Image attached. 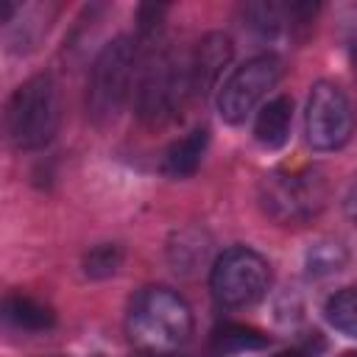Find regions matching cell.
<instances>
[{
    "mask_svg": "<svg viewBox=\"0 0 357 357\" xmlns=\"http://www.w3.org/2000/svg\"><path fill=\"white\" fill-rule=\"evenodd\" d=\"M187 98H192L190 84V56H178L170 47H153L142 61L137 81V114L148 126H165L178 117Z\"/></svg>",
    "mask_w": 357,
    "mask_h": 357,
    "instance_id": "1",
    "label": "cell"
},
{
    "mask_svg": "<svg viewBox=\"0 0 357 357\" xmlns=\"http://www.w3.org/2000/svg\"><path fill=\"white\" fill-rule=\"evenodd\" d=\"M128 335L153 351L176 349L192 335L190 304L170 287H142L128 307Z\"/></svg>",
    "mask_w": 357,
    "mask_h": 357,
    "instance_id": "2",
    "label": "cell"
},
{
    "mask_svg": "<svg viewBox=\"0 0 357 357\" xmlns=\"http://www.w3.org/2000/svg\"><path fill=\"white\" fill-rule=\"evenodd\" d=\"M59 120H61L59 86L47 73L31 75L25 84H20L6 106L8 139L20 151L45 148L53 139Z\"/></svg>",
    "mask_w": 357,
    "mask_h": 357,
    "instance_id": "3",
    "label": "cell"
},
{
    "mask_svg": "<svg viewBox=\"0 0 357 357\" xmlns=\"http://www.w3.org/2000/svg\"><path fill=\"white\" fill-rule=\"evenodd\" d=\"M134 73H137V45L128 36L112 39L98 53L86 78V114L98 126H106L120 114L123 103L131 95Z\"/></svg>",
    "mask_w": 357,
    "mask_h": 357,
    "instance_id": "4",
    "label": "cell"
},
{
    "mask_svg": "<svg viewBox=\"0 0 357 357\" xmlns=\"http://www.w3.org/2000/svg\"><path fill=\"white\" fill-rule=\"evenodd\" d=\"M271 287V265L262 254L245 245L226 248L209 273V290L220 307L257 304Z\"/></svg>",
    "mask_w": 357,
    "mask_h": 357,
    "instance_id": "5",
    "label": "cell"
},
{
    "mask_svg": "<svg viewBox=\"0 0 357 357\" xmlns=\"http://www.w3.org/2000/svg\"><path fill=\"white\" fill-rule=\"evenodd\" d=\"M326 198V181L318 170L271 173L262 178V209L279 223H301L318 215Z\"/></svg>",
    "mask_w": 357,
    "mask_h": 357,
    "instance_id": "6",
    "label": "cell"
},
{
    "mask_svg": "<svg viewBox=\"0 0 357 357\" xmlns=\"http://www.w3.org/2000/svg\"><path fill=\"white\" fill-rule=\"evenodd\" d=\"M354 123L357 114L346 89L332 81H318L310 92L304 114L307 142L315 151H337L351 139Z\"/></svg>",
    "mask_w": 357,
    "mask_h": 357,
    "instance_id": "7",
    "label": "cell"
},
{
    "mask_svg": "<svg viewBox=\"0 0 357 357\" xmlns=\"http://www.w3.org/2000/svg\"><path fill=\"white\" fill-rule=\"evenodd\" d=\"M279 75H282V61L273 53H262L240 64L218 92L220 117L231 126L243 123L254 112V106L268 95V89L276 86Z\"/></svg>",
    "mask_w": 357,
    "mask_h": 357,
    "instance_id": "8",
    "label": "cell"
},
{
    "mask_svg": "<svg viewBox=\"0 0 357 357\" xmlns=\"http://www.w3.org/2000/svg\"><path fill=\"white\" fill-rule=\"evenodd\" d=\"M229 61H231V39L226 33H206L190 56L192 95H198V98L209 95L215 89V84L220 81Z\"/></svg>",
    "mask_w": 357,
    "mask_h": 357,
    "instance_id": "9",
    "label": "cell"
},
{
    "mask_svg": "<svg viewBox=\"0 0 357 357\" xmlns=\"http://www.w3.org/2000/svg\"><path fill=\"white\" fill-rule=\"evenodd\" d=\"M290 126H293V100L287 95H279L273 100H268L262 106V112L257 114V123H254V139L268 148V151H276L287 142L290 137Z\"/></svg>",
    "mask_w": 357,
    "mask_h": 357,
    "instance_id": "10",
    "label": "cell"
},
{
    "mask_svg": "<svg viewBox=\"0 0 357 357\" xmlns=\"http://www.w3.org/2000/svg\"><path fill=\"white\" fill-rule=\"evenodd\" d=\"M206 145H209V131L206 128H192L187 137L176 139L167 153H165V165L162 170L173 178H187L192 176L201 162H204V153H206Z\"/></svg>",
    "mask_w": 357,
    "mask_h": 357,
    "instance_id": "11",
    "label": "cell"
},
{
    "mask_svg": "<svg viewBox=\"0 0 357 357\" xmlns=\"http://www.w3.org/2000/svg\"><path fill=\"white\" fill-rule=\"evenodd\" d=\"M268 346V335H262L254 326H243V324H223L212 332L209 340V354L212 357H229L237 351H254V349H265Z\"/></svg>",
    "mask_w": 357,
    "mask_h": 357,
    "instance_id": "12",
    "label": "cell"
},
{
    "mask_svg": "<svg viewBox=\"0 0 357 357\" xmlns=\"http://www.w3.org/2000/svg\"><path fill=\"white\" fill-rule=\"evenodd\" d=\"M6 318L20 326V329H28V332H42V329H50L53 326V310L31 296H8L6 304Z\"/></svg>",
    "mask_w": 357,
    "mask_h": 357,
    "instance_id": "13",
    "label": "cell"
},
{
    "mask_svg": "<svg viewBox=\"0 0 357 357\" xmlns=\"http://www.w3.org/2000/svg\"><path fill=\"white\" fill-rule=\"evenodd\" d=\"M324 312H326V321L337 332L357 337V287H343V290L332 293Z\"/></svg>",
    "mask_w": 357,
    "mask_h": 357,
    "instance_id": "14",
    "label": "cell"
},
{
    "mask_svg": "<svg viewBox=\"0 0 357 357\" xmlns=\"http://www.w3.org/2000/svg\"><path fill=\"white\" fill-rule=\"evenodd\" d=\"M349 259V251L343 243L337 240H321L315 245H310L307 251V273L310 276H329L337 273Z\"/></svg>",
    "mask_w": 357,
    "mask_h": 357,
    "instance_id": "15",
    "label": "cell"
},
{
    "mask_svg": "<svg viewBox=\"0 0 357 357\" xmlns=\"http://www.w3.org/2000/svg\"><path fill=\"white\" fill-rule=\"evenodd\" d=\"M120 262H123V248L117 243H103V245H95L84 257V273L89 279H106L117 273Z\"/></svg>",
    "mask_w": 357,
    "mask_h": 357,
    "instance_id": "16",
    "label": "cell"
},
{
    "mask_svg": "<svg viewBox=\"0 0 357 357\" xmlns=\"http://www.w3.org/2000/svg\"><path fill=\"white\" fill-rule=\"evenodd\" d=\"M321 349H324V346H315V349H312V340H307V343H298V346H293V349H287V351H282V354H276V357H318Z\"/></svg>",
    "mask_w": 357,
    "mask_h": 357,
    "instance_id": "17",
    "label": "cell"
},
{
    "mask_svg": "<svg viewBox=\"0 0 357 357\" xmlns=\"http://www.w3.org/2000/svg\"><path fill=\"white\" fill-rule=\"evenodd\" d=\"M346 212H349L351 220H357V181L351 184V190H349V195H346Z\"/></svg>",
    "mask_w": 357,
    "mask_h": 357,
    "instance_id": "18",
    "label": "cell"
},
{
    "mask_svg": "<svg viewBox=\"0 0 357 357\" xmlns=\"http://www.w3.org/2000/svg\"><path fill=\"white\" fill-rule=\"evenodd\" d=\"M349 59H351V70H354V75H357V28H354L351 42H349Z\"/></svg>",
    "mask_w": 357,
    "mask_h": 357,
    "instance_id": "19",
    "label": "cell"
},
{
    "mask_svg": "<svg viewBox=\"0 0 357 357\" xmlns=\"http://www.w3.org/2000/svg\"><path fill=\"white\" fill-rule=\"evenodd\" d=\"M145 357H181V354H170V351H165V354H145Z\"/></svg>",
    "mask_w": 357,
    "mask_h": 357,
    "instance_id": "20",
    "label": "cell"
},
{
    "mask_svg": "<svg viewBox=\"0 0 357 357\" xmlns=\"http://www.w3.org/2000/svg\"><path fill=\"white\" fill-rule=\"evenodd\" d=\"M340 357H357V351H346V354H340Z\"/></svg>",
    "mask_w": 357,
    "mask_h": 357,
    "instance_id": "21",
    "label": "cell"
}]
</instances>
